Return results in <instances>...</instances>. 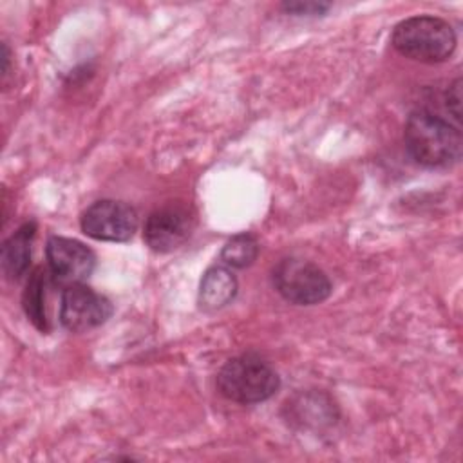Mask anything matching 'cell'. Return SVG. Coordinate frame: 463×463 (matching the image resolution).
<instances>
[{"label": "cell", "mask_w": 463, "mask_h": 463, "mask_svg": "<svg viewBox=\"0 0 463 463\" xmlns=\"http://www.w3.org/2000/svg\"><path fill=\"white\" fill-rule=\"evenodd\" d=\"M407 154L421 166L445 168L459 161L463 137L458 125L430 109L411 112L403 130Z\"/></svg>", "instance_id": "obj_1"}, {"label": "cell", "mask_w": 463, "mask_h": 463, "mask_svg": "<svg viewBox=\"0 0 463 463\" xmlns=\"http://www.w3.org/2000/svg\"><path fill=\"white\" fill-rule=\"evenodd\" d=\"M45 282H47V273L42 268L34 269L27 280L24 298H22L27 318L42 333H47L49 329L47 313H45Z\"/></svg>", "instance_id": "obj_11"}, {"label": "cell", "mask_w": 463, "mask_h": 463, "mask_svg": "<svg viewBox=\"0 0 463 463\" xmlns=\"http://www.w3.org/2000/svg\"><path fill=\"white\" fill-rule=\"evenodd\" d=\"M195 219L188 206L166 204L154 210L145 222L143 239L145 242L159 253L172 251L188 241L194 232Z\"/></svg>", "instance_id": "obj_7"}, {"label": "cell", "mask_w": 463, "mask_h": 463, "mask_svg": "<svg viewBox=\"0 0 463 463\" xmlns=\"http://www.w3.org/2000/svg\"><path fill=\"white\" fill-rule=\"evenodd\" d=\"M443 107L449 116H452L454 123L459 127L461 119V80L458 78L454 83L449 85V89L443 94Z\"/></svg>", "instance_id": "obj_13"}, {"label": "cell", "mask_w": 463, "mask_h": 463, "mask_svg": "<svg viewBox=\"0 0 463 463\" xmlns=\"http://www.w3.org/2000/svg\"><path fill=\"white\" fill-rule=\"evenodd\" d=\"M259 255V242L251 233H239L235 237H232L222 251H221V260L228 266V268H248L253 264V260Z\"/></svg>", "instance_id": "obj_12"}, {"label": "cell", "mask_w": 463, "mask_h": 463, "mask_svg": "<svg viewBox=\"0 0 463 463\" xmlns=\"http://www.w3.org/2000/svg\"><path fill=\"white\" fill-rule=\"evenodd\" d=\"M391 43L405 58L423 63H441L456 49V33L439 16L418 14L402 20L394 27Z\"/></svg>", "instance_id": "obj_2"}, {"label": "cell", "mask_w": 463, "mask_h": 463, "mask_svg": "<svg viewBox=\"0 0 463 463\" xmlns=\"http://www.w3.org/2000/svg\"><path fill=\"white\" fill-rule=\"evenodd\" d=\"M45 255L52 280L63 286L81 284L92 273L96 264L90 248L69 237H49Z\"/></svg>", "instance_id": "obj_8"}, {"label": "cell", "mask_w": 463, "mask_h": 463, "mask_svg": "<svg viewBox=\"0 0 463 463\" xmlns=\"http://www.w3.org/2000/svg\"><path fill=\"white\" fill-rule=\"evenodd\" d=\"M34 222L22 224L2 246V268L7 279L16 280L29 269L31 244L34 239Z\"/></svg>", "instance_id": "obj_9"}, {"label": "cell", "mask_w": 463, "mask_h": 463, "mask_svg": "<svg viewBox=\"0 0 463 463\" xmlns=\"http://www.w3.org/2000/svg\"><path fill=\"white\" fill-rule=\"evenodd\" d=\"M114 307L107 297L83 286H67L61 295L60 322L65 329L72 333H81L105 324Z\"/></svg>", "instance_id": "obj_6"}, {"label": "cell", "mask_w": 463, "mask_h": 463, "mask_svg": "<svg viewBox=\"0 0 463 463\" xmlns=\"http://www.w3.org/2000/svg\"><path fill=\"white\" fill-rule=\"evenodd\" d=\"M87 237L109 242H125L137 230L136 210L121 201L101 199L92 203L80 219Z\"/></svg>", "instance_id": "obj_5"}, {"label": "cell", "mask_w": 463, "mask_h": 463, "mask_svg": "<svg viewBox=\"0 0 463 463\" xmlns=\"http://www.w3.org/2000/svg\"><path fill=\"white\" fill-rule=\"evenodd\" d=\"M237 293V280L228 268L212 266L206 269L199 288V304L204 311H215L233 300Z\"/></svg>", "instance_id": "obj_10"}, {"label": "cell", "mask_w": 463, "mask_h": 463, "mask_svg": "<svg viewBox=\"0 0 463 463\" xmlns=\"http://www.w3.org/2000/svg\"><path fill=\"white\" fill-rule=\"evenodd\" d=\"M280 380L275 369L257 354H241L228 360L219 374L221 394L237 403H260L279 391Z\"/></svg>", "instance_id": "obj_3"}, {"label": "cell", "mask_w": 463, "mask_h": 463, "mask_svg": "<svg viewBox=\"0 0 463 463\" xmlns=\"http://www.w3.org/2000/svg\"><path fill=\"white\" fill-rule=\"evenodd\" d=\"M286 13H291L295 16H315V14H324L329 9V4L324 2H313V0H297V2H286L284 5Z\"/></svg>", "instance_id": "obj_14"}, {"label": "cell", "mask_w": 463, "mask_h": 463, "mask_svg": "<svg viewBox=\"0 0 463 463\" xmlns=\"http://www.w3.org/2000/svg\"><path fill=\"white\" fill-rule=\"evenodd\" d=\"M271 284L277 293L291 304L313 306L331 295V280L317 264L288 257L271 269Z\"/></svg>", "instance_id": "obj_4"}]
</instances>
